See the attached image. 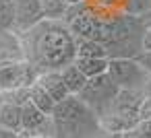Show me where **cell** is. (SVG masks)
<instances>
[{"label": "cell", "mask_w": 151, "mask_h": 138, "mask_svg": "<svg viewBox=\"0 0 151 138\" xmlns=\"http://www.w3.org/2000/svg\"><path fill=\"white\" fill-rule=\"evenodd\" d=\"M21 111H23V130L48 132V128H54L52 126V117L48 113H44L40 107H35L31 101H25L21 105Z\"/></svg>", "instance_id": "cell-8"}, {"label": "cell", "mask_w": 151, "mask_h": 138, "mask_svg": "<svg viewBox=\"0 0 151 138\" xmlns=\"http://www.w3.org/2000/svg\"><path fill=\"white\" fill-rule=\"evenodd\" d=\"M122 138H145V136H143V132H141L139 128H132V130L124 132V134H122Z\"/></svg>", "instance_id": "cell-22"}, {"label": "cell", "mask_w": 151, "mask_h": 138, "mask_svg": "<svg viewBox=\"0 0 151 138\" xmlns=\"http://www.w3.org/2000/svg\"><path fill=\"white\" fill-rule=\"evenodd\" d=\"M145 93L151 97V78H149V83H147V87H145Z\"/></svg>", "instance_id": "cell-24"}, {"label": "cell", "mask_w": 151, "mask_h": 138, "mask_svg": "<svg viewBox=\"0 0 151 138\" xmlns=\"http://www.w3.org/2000/svg\"><path fill=\"white\" fill-rule=\"evenodd\" d=\"M68 2H70V4H79V2H81V0H68Z\"/></svg>", "instance_id": "cell-25"}, {"label": "cell", "mask_w": 151, "mask_h": 138, "mask_svg": "<svg viewBox=\"0 0 151 138\" xmlns=\"http://www.w3.org/2000/svg\"><path fill=\"white\" fill-rule=\"evenodd\" d=\"M21 138H54L52 132H29V130H21Z\"/></svg>", "instance_id": "cell-17"}, {"label": "cell", "mask_w": 151, "mask_h": 138, "mask_svg": "<svg viewBox=\"0 0 151 138\" xmlns=\"http://www.w3.org/2000/svg\"><path fill=\"white\" fill-rule=\"evenodd\" d=\"M145 91L134 89H120L112 107L99 115V124L106 132L124 134L141 124V105L145 101Z\"/></svg>", "instance_id": "cell-3"}, {"label": "cell", "mask_w": 151, "mask_h": 138, "mask_svg": "<svg viewBox=\"0 0 151 138\" xmlns=\"http://www.w3.org/2000/svg\"><path fill=\"white\" fill-rule=\"evenodd\" d=\"M42 6H44V17L50 21H60L62 17L68 15L70 2L68 0H42Z\"/></svg>", "instance_id": "cell-15"}, {"label": "cell", "mask_w": 151, "mask_h": 138, "mask_svg": "<svg viewBox=\"0 0 151 138\" xmlns=\"http://www.w3.org/2000/svg\"><path fill=\"white\" fill-rule=\"evenodd\" d=\"M13 9H15L13 31L19 35L27 33L29 29H33L37 23L46 19L42 0H13Z\"/></svg>", "instance_id": "cell-7"}, {"label": "cell", "mask_w": 151, "mask_h": 138, "mask_svg": "<svg viewBox=\"0 0 151 138\" xmlns=\"http://www.w3.org/2000/svg\"><path fill=\"white\" fill-rule=\"evenodd\" d=\"M15 9L13 0H0V31H13Z\"/></svg>", "instance_id": "cell-16"}, {"label": "cell", "mask_w": 151, "mask_h": 138, "mask_svg": "<svg viewBox=\"0 0 151 138\" xmlns=\"http://www.w3.org/2000/svg\"><path fill=\"white\" fill-rule=\"evenodd\" d=\"M37 76H40V70L27 58L25 60H13V58L0 60V95L31 87L33 83H37Z\"/></svg>", "instance_id": "cell-5"}, {"label": "cell", "mask_w": 151, "mask_h": 138, "mask_svg": "<svg viewBox=\"0 0 151 138\" xmlns=\"http://www.w3.org/2000/svg\"><path fill=\"white\" fill-rule=\"evenodd\" d=\"M0 126L11 128L15 132L23 130V111H21L19 103H15L11 99L2 101V105H0Z\"/></svg>", "instance_id": "cell-10"}, {"label": "cell", "mask_w": 151, "mask_h": 138, "mask_svg": "<svg viewBox=\"0 0 151 138\" xmlns=\"http://www.w3.org/2000/svg\"><path fill=\"white\" fill-rule=\"evenodd\" d=\"M108 74L120 89H134V91H145L151 78V72L137 58H110Z\"/></svg>", "instance_id": "cell-6"}, {"label": "cell", "mask_w": 151, "mask_h": 138, "mask_svg": "<svg viewBox=\"0 0 151 138\" xmlns=\"http://www.w3.org/2000/svg\"><path fill=\"white\" fill-rule=\"evenodd\" d=\"M60 72H62V78H64V83H66L70 95H79V93L83 91V87L87 85V80H89V78L83 74V70H81L75 62L68 64V66H64Z\"/></svg>", "instance_id": "cell-11"}, {"label": "cell", "mask_w": 151, "mask_h": 138, "mask_svg": "<svg viewBox=\"0 0 151 138\" xmlns=\"http://www.w3.org/2000/svg\"><path fill=\"white\" fill-rule=\"evenodd\" d=\"M37 83L50 93V97H52L56 103L64 101V99L70 95V91H68V87H66V83H64L60 70H46V72H40Z\"/></svg>", "instance_id": "cell-9"}, {"label": "cell", "mask_w": 151, "mask_h": 138, "mask_svg": "<svg viewBox=\"0 0 151 138\" xmlns=\"http://www.w3.org/2000/svg\"><path fill=\"white\" fill-rule=\"evenodd\" d=\"M95 138H122V134H112V132H106V130H101Z\"/></svg>", "instance_id": "cell-23"}, {"label": "cell", "mask_w": 151, "mask_h": 138, "mask_svg": "<svg viewBox=\"0 0 151 138\" xmlns=\"http://www.w3.org/2000/svg\"><path fill=\"white\" fill-rule=\"evenodd\" d=\"M25 58L40 70H62L77 60V37L62 21L44 19L21 35Z\"/></svg>", "instance_id": "cell-1"}, {"label": "cell", "mask_w": 151, "mask_h": 138, "mask_svg": "<svg viewBox=\"0 0 151 138\" xmlns=\"http://www.w3.org/2000/svg\"><path fill=\"white\" fill-rule=\"evenodd\" d=\"M118 93H120V87H118V85L114 83V78L106 72V74H99V76L89 78L87 85L83 87V91H81L77 97H79L85 105H89V107L97 113V117H99L101 113H106V111L112 107V103L116 101Z\"/></svg>", "instance_id": "cell-4"}, {"label": "cell", "mask_w": 151, "mask_h": 138, "mask_svg": "<svg viewBox=\"0 0 151 138\" xmlns=\"http://www.w3.org/2000/svg\"><path fill=\"white\" fill-rule=\"evenodd\" d=\"M2 101H4V95H0V105H2Z\"/></svg>", "instance_id": "cell-26"}, {"label": "cell", "mask_w": 151, "mask_h": 138, "mask_svg": "<svg viewBox=\"0 0 151 138\" xmlns=\"http://www.w3.org/2000/svg\"><path fill=\"white\" fill-rule=\"evenodd\" d=\"M0 138H21V132H15L11 128L0 126Z\"/></svg>", "instance_id": "cell-20"}, {"label": "cell", "mask_w": 151, "mask_h": 138, "mask_svg": "<svg viewBox=\"0 0 151 138\" xmlns=\"http://www.w3.org/2000/svg\"><path fill=\"white\" fill-rule=\"evenodd\" d=\"M77 58H110L108 50L93 39H77Z\"/></svg>", "instance_id": "cell-14"}, {"label": "cell", "mask_w": 151, "mask_h": 138, "mask_svg": "<svg viewBox=\"0 0 151 138\" xmlns=\"http://www.w3.org/2000/svg\"><path fill=\"white\" fill-rule=\"evenodd\" d=\"M137 60H139V62L151 72V52H141V54L137 56Z\"/></svg>", "instance_id": "cell-18"}, {"label": "cell", "mask_w": 151, "mask_h": 138, "mask_svg": "<svg viewBox=\"0 0 151 138\" xmlns=\"http://www.w3.org/2000/svg\"><path fill=\"white\" fill-rule=\"evenodd\" d=\"M75 64L83 70V74L87 78H93V76H99V74L108 72L110 58H77Z\"/></svg>", "instance_id": "cell-13"}, {"label": "cell", "mask_w": 151, "mask_h": 138, "mask_svg": "<svg viewBox=\"0 0 151 138\" xmlns=\"http://www.w3.org/2000/svg\"><path fill=\"white\" fill-rule=\"evenodd\" d=\"M29 101H31L35 107H40L44 113H48V115H52V111H54V107H56V101L50 97V93H48L40 83H33V85L29 87Z\"/></svg>", "instance_id": "cell-12"}, {"label": "cell", "mask_w": 151, "mask_h": 138, "mask_svg": "<svg viewBox=\"0 0 151 138\" xmlns=\"http://www.w3.org/2000/svg\"><path fill=\"white\" fill-rule=\"evenodd\" d=\"M137 128L143 132V136H145V138H151V117H149V120H143Z\"/></svg>", "instance_id": "cell-19"}, {"label": "cell", "mask_w": 151, "mask_h": 138, "mask_svg": "<svg viewBox=\"0 0 151 138\" xmlns=\"http://www.w3.org/2000/svg\"><path fill=\"white\" fill-rule=\"evenodd\" d=\"M50 117L58 138H95L101 132L97 113L77 95H68L56 103Z\"/></svg>", "instance_id": "cell-2"}, {"label": "cell", "mask_w": 151, "mask_h": 138, "mask_svg": "<svg viewBox=\"0 0 151 138\" xmlns=\"http://www.w3.org/2000/svg\"><path fill=\"white\" fill-rule=\"evenodd\" d=\"M143 52H151V27H147L143 33Z\"/></svg>", "instance_id": "cell-21"}]
</instances>
